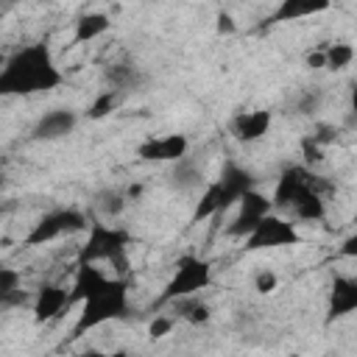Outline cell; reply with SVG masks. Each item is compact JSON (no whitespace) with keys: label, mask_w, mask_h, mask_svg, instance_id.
Segmentation results:
<instances>
[{"label":"cell","mask_w":357,"mask_h":357,"mask_svg":"<svg viewBox=\"0 0 357 357\" xmlns=\"http://www.w3.org/2000/svg\"><path fill=\"white\" fill-rule=\"evenodd\" d=\"M64 75L53 59V50L47 42H31L17 47L3 70H0V95L6 98H28L39 92H50L61 86Z\"/></svg>","instance_id":"6da1fadb"},{"label":"cell","mask_w":357,"mask_h":357,"mask_svg":"<svg viewBox=\"0 0 357 357\" xmlns=\"http://www.w3.org/2000/svg\"><path fill=\"white\" fill-rule=\"evenodd\" d=\"M254 187V173L243 165H237L234 159H226L218 178H212L204 192H201V201L195 204L192 209V218L190 223H201V220H209V218H218L223 212H229L231 206H237V201Z\"/></svg>","instance_id":"7a4b0ae2"},{"label":"cell","mask_w":357,"mask_h":357,"mask_svg":"<svg viewBox=\"0 0 357 357\" xmlns=\"http://www.w3.org/2000/svg\"><path fill=\"white\" fill-rule=\"evenodd\" d=\"M128 282L123 276H112L106 287L92 293L78 304V315L73 324V337H81L109 321H123L128 318Z\"/></svg>","instance_id":"3957f363"},{"label":"cell","mask_w":357,"mask_h":357,"mask_svg":"<svg viewBox=\"0 0 357 357\" xmlns=\"http://www.w3.org/2000/svg\"><path fill=\"white\" fill-rule=\"evenodd\" d=\"M131 245V234L128 229L109 223L103 218H92L86 226V237L78 248V262H112L117 265V271H126V251Z\"/></svg>","instance_id":"277c9868"},{"label":"cell","mask_w":357,"mask_h":357,"mask_svg":"<svg viewBox=\"0 0 357 357\" xmlns=\"http://www.w3.org/2000/svg\"><path fill=\"white\" fill-rule=\"evenodd\" d=\"M212 284V262L198 257V254H181L173 265V273L159 296L156 304H170L187 296H198Z\"/></svg>","instance_id":"5b68a950"},{"label":"cell","mask_w":357,"mask_h":357,"mask_svg":"<svg viewBox=\"0 0 357 357\" xmlns=\"http://www.w3.org/2000/svg\"><path fill=\"white\" fill-rule=\"evenodd\" d=\"M89 226V218L75 209V206H59V209H50L45 212L42 218H36V223H31L28 234L22 237V245L25 248H39V245H47V243H56L67 234H78V231H86Z\"/></svg>","instance_id":"8992f818"},{"label":"cell","mask_w":357,"mask_h":357,"mask_svg":"<svg viewBox=\"0 0 357 357\" xmlns=\"http://www.w3.org/2000/svg\"><path fill=\"white\" fill-rule=\"evenodd\" d=\"M310 190H326V184L321 181V176H315L307 165H287L282 173H279V181L273 187V209H282V212H290V206L307 195Z\"/></svg>","instance_id":"52a82bcc"},{"label":"cell","mask_w":357,"mask_h":357,"mask_svg":"<svg viewBox=\"0 0 357 357\" xmlns=\"http://www.w3.org/2000/svg\"><path fill=\"white\" fill-rule=\"evenodd\" d=\"M298 243H301V234H298L296 223L271 212L243 240V248L245 251H271V248H287V245H298Z\"/></svg>","instance_id":"ba28073f"},{"label":"cell","mask_w":357,"mask_h":357,"mask_svg":"<svg viewBox=\"0 0 357 357\" xmlns=\"http://www.w3.org/2000/svg\"><path fill=\"white\" fill-rule=\"evenodd\" d=\"M271 212H273V201H271L265 192H259L257 187H251V190L237 201V215H234L231 223L226 226V237L245 240V237L257 229V223H259L265 215H271Z\"/></svg>","instance_id":"9c48e42d"},{"label":"cell","mask_w":357,"mask_h":357,"mask_svg":"<svg viewBox=\"0 0 357 357\" xmlns=\"http://www.w3.org/2000/svg\"><path fill=\"white\" fill-rule=\"evenodd\" d=\"M190 151V139L187 134H165V137H148L137 145V156L142 162H178L184 159Z\"/></svg>","instance_id":"30bf717a"},{"label":"cell","mask_w":357,"mask_h":357,"mask_svg":"<svg viewBox=\"0 0 357 357\" xmlns=\"http://www.w3.org/2000/svg\"><path fill=\"white\" fill-rule=\"evenodd\" d=\"M357 312V276H335L332 284H329V293H326V315L324 321L326 324H335L346 315Z\"/></svg>","instance_id":"8fae6325"},{"label":"cell","mask_w":357,"mask_h":357,"mask_svg":"<svg viewBox=\"0 0 357 357\" xmlns=\"http://www.w3.org/2000/svg\"><path fill=\"white\" fill-rule=\"evenodd\" d=\"M73 307V293L61 284H42L33 296V321L36 324H50L59 321L67 310Z\"/></svg>","instance_id":"7c38bea8"},{"label":"cell","mask_w":357,"mask_h":357,"mask_svg":"<svg viewBox=\"0 0 357 357\" xmlns=\"http://www.w3.org/2000/svg\"><path fill=\"white\" fill-rule=\"evenodd\" d=\"M271 123H273V114L268 109H251V112H237L231 120H229V134L248 145V142H257L262 139L268 131H271Z\"/></svg>","instance_id":"4fadbf2b"},{"label":"cell","mask_w":357,"mask_h":357,"mask_svg":"<svg viewBox=\"0 0 357 357\" xmlns=\"http://www.w3.org/2000/svg\"><path fill=\"white\" fill-rule=\"evenodd\" d=\"M78 126V114L73 109H50L45 112L36 126L31 128V139L36 142H53V139H64L67 134H73V128Z\"/></svg>","instance_id":"5bb4252c"},{"label":"cell","mask_w":357,"mask_h":357,"mask_svg":"<svg viewBox=\"0 0 357 357\" xmlns=\"http://www.w3.org/2000/svg\"><path fill=\"white\" fill-rule=\"evenodd\" d=\"M329 6H332V0H279V6L271 11V17L265 22L268 25H282V22L307 20V17L324 14Z\"/></svg>","instance_id":"9a60e30c"},{"label":"cell","mask_w":357,"mask_h":357,"mask_svg":"<svg viewBox=\"0 0 357 357\" xmlns=\"http://www.w3.org/2000/svg\"><path fill=\"white\" fill-rule=\"evenodd\" d=\"M109 279H112V276L103 273L98 265H92V262H78L75 276H73V287H70L73 304H81L84 298H89L92 293H98L100 287H106Z\"/></svg>","instance_id":"2e32d148"},{"label":"cell","mask_w":357,"mask_h":357,"mask_svg":"<svg viewBox=\"0 0 357 357\" xmlns=\"http://www.w3.org/2000/svg\"><path fill=\"white\" fill-rule=\"evenodd\" d=\"M109 28H112V20H109L106 11H84V14H78L75 22H73V42H70V45H73V47L89 45V42L100 39Z\"/></svg>","instance_id":"e0dca14e"},{"label":"cell","mask_w":357,"mask_h":357,"mask_svg":"<svg viewBox=\"0 0 357 357\" xmlns=\"http://www.w3.org/2000/svg\"><path fill=\"white\" fill-rule=\"evenodd\" d=\"M290 218L304 220V223H318L326 218V201L321 190H310L307 195H301L293 206H290Z\"/></svg>","instance_id":"ac0fdd59"},{"label":"cell","mask_w":357,"mask_h":357,"mask_svg":"<svg viewBox=\"0 0 357 357\" xmlns=\"http://www.w3.org/2000/svg\"><path fill=\"white\" fill-rule=\"evenodd\" d=\"M126 204H128V195H126L123 190H117V187H106V190H100V192L92 198V206L98 209V215H100L103 220L120 218L123 209H126Z\"/></svg>","instance_id":"d6986e66"},{"label":"cell","mask_w":357,"mask_h":357,"mask_svg":"<svg viewBox=\"0 0 357 357\" xmlns=\"http://www.w3.org/2000/svg\"><path fill=\"white\" fill-rule=\"evenodd\" d=\"M25 293H22V276L20 271L3 265L0 268V307H11V304H22Z\"/></svg>","instance_id":"ffe728a7"},{"label":"cell","mask_w":357,"mask_h":357,"mask_svg":"<svg viewBox=\"0 0 357 357\" xmlns=\"http://www.w3.org/2000/svg\"><path fill=\"white\" fill-rule=\"evenodd\" d=\"M176 304V318H181V321H187V324H192V326H198V324H206L209 321V307H206V301H201L198 296H187V298H178V301H173Z\"/></svg>","instance_id":"44dd1931"},{"label":"cell","mask_w":357,"mask_h":357,"mask_svg":"<svg viewBox=\"0 0 357 357\" xmlns=\"http://www.w3.org/2000/svg\"><path fill=\"white\" fill-rule=\"evenodd\" d=\"M173 165H176L173 173H170L173 187H178V190H195V187L204 184V173H201V170L195 167V162H190L187 156L178 159V162H173Z\"/></svg>","instance_id":"7402d4cb"},{"label":"cell","mask_w":357,"mask_h":357,"mask_svg":"<svg viewBox=\"0 0 357 357\" xmlns=\"http://www.w3.org/2000/svg\"><path fill=\"white\" fill-rule=\"evenodd\" d=\"M354 61V47L349 42H332L326 45V70L340 73Z\"/></svg>","instance_id":"603a6c76"},{"label":"cell","mask_w":357,"mask_h":357,"mask_svg":"<svg viewBox=\"0 0 357 357\" xmlns=\"http://www.w3.org/2000/svg\"><path fill=\"white\" fill-rule=\"evenodd\" d=\"M117 100H120V89H114V86H109V89H103L92 103H89V117L92 120H100V117H106L114 106H117Z\"/></svg>","instance_id":"cb8c5ba5"},{"label":"cell","mask_w":357,"mask_h":357,"mask_svg":"<svg viewBox=\"0 0 357 357\" xmlns=\"http://www.w3.org/2000/svg\"><path fill=\"white\" fill-rule=\"evenodd\" d=\"M324 148L326 145H321L312 134H307L304 139H301V156H304V165L310 167V165H321L324 162Z\"/></svg>","instance_id":"d4e9b609"},{"label":"cell","mask_w":357,"mask_h":357,"mask_svg":"<svg viewBox=\"0 0 357 357\" xmlns=\"http://www.w3.org/2000/svg\"><path fill=\"white\" fill-rule=\"evenodd\" d=\"M176 315H156L151 324H148V337L151 340H159V337H165V335H170V329L176 326Z\"/></svg>","instance_id":"484cf974"},{"label":"cell","mask_w":357,"mask_h":357,"mask_svg":"<svg viewBox=\"0 0 357 357\" xmlns=\"http://www.w3.org/2000/svg\"><path fill=\"white\" fill-rule=\"evenodd\" d=\"M276 287H279V276H276L273 271L265 268V271H259V273L254 276V290H257V293H273Z\"/></svg>","instance_id":"4316f807"},{"label":"cell","mask_w":357,"mask_h":357,"mask_svg":"<svg viewBox=\"0 0 357 357\" xmlns=\"http://www.w3.org/2000/svg\"><path fill=\"white\" fill-rule=\"evenodd\" d=\"M304 67H310V70H326V45L310 50L304 56Z\"/></svg>","instance_id":"83f0119b"},{"label":"cell","mask_w":357,"mask_h":357,"mask_svg":"<svg viewBox=\"0 0 357 357\" xmlns=\"http://www.w3.org/2000/svg\"><path fill=\"white\" fill-rule=\"evenodd\" d=\"M337 254H340V257H346V259H357V226H354V231H351V234H346V237L340 240Z\"/></svg>","instance_id":"f1b7e54d"},{"label":"cell","mask_w":357,"mask_h":357,"mask_svg":"<svg viewBox=\"0 0 357 357\" xmlns=\"http://www.w3.org/2000/svg\"><path fill=\"white\" fill-rule=\"evenodd\" d=\"M215 28H218V33H234L237 31V22L231 20V14L229 11H218V17H215Z\"/></svg>","instance_id":"f546056e"},{"label":"cell","mask_w":357,"mask_h":357,"mask_svg":"<svg viewBox=\"0 0 357 357\" xmlns=\"http://www.w3.org/2000/svg\"><path fill=\"white\" fill-rule=\"evenodd\" d=\"M349 109L357 114V84L351 86V92H349Z\"/></svg>","instance_id":"4dcf8cb0"},{"label":"cell","mask_w":357,"mask_h":357,"mask_svg":"<svg viewBox=\"0 0 357 357\" xmlns=\"http://www.w3.org/2000/svg\"><path fill=\"white\" fill-rule=\"evenodd\" d=\"M351 223H354V226H357V212H354V218H351Z\"/></svg>","instance_id":"1f68e13d"}]
</instances>
